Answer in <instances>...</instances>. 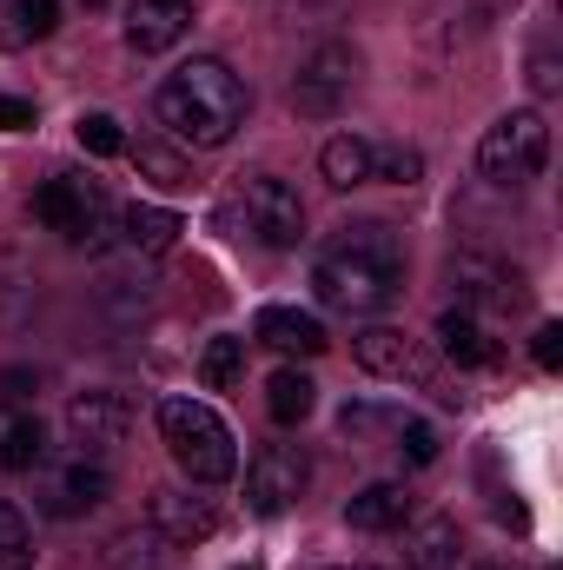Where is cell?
Returning <instances> with one entry per match:
<instances>
[{"instance_id": "obj_15", "label": "cell", "mask_w": 563, "mask_h": 570, "mask_svg": "<svg viewBox=\"0 0 563 570\" xmlns=\"http://www.w3.org/2000/svg\"><path fill=\"white\" fill-rule=\"evenodd\" d=\"M437 352L451 358V365H497V338H491V325L477 318V312H464V305H451V312H437Z\"/></svg>"}, {"instance_id": "obj_4", "label": "cell", "mask_w": 563, "mask_h": 570, "mask_svg": "<svg viewBox=\"0 0 563 570\" xmlns=\"http://www.w3.org/2000/svg\"><path fill=\"white\" fill-rule=\"evenodd\" d=\"M544 159H551V127H544V114H531V107L504 114V120L484 134V146H477V173H484L491 186H504V193L531 186V179L544 173Z\"/></svg>"}, {"instance_id": "obj_28", "label": "cell", "mask_w": 563, "mask_h": 570, "mask_svg": "<svg viewBox=\"0 0 563 570\" xmlns=\"http://www.w3.org/2000/svg\"><path fill=\"white\" fill-rule=\"evenodd\" d=\"M134 159H140V173H146V179H159V186H192V173H186V159H172L166 146L140 140V146H134Z\"/></svg>"}, {"instance_id": "obj_8", "label": "cell", "mask_w": 563, "mask_h": 570, "mask_svg": "<svg viewBox=\"0 0 563 570\" xmlns=\"http://www.w3.org/2000/svg\"><path fill=\"white\" fill-rule=\"evenodd\" d=\"M352 80H358V53H352L345 40H325V47H312V53L298 60L292 100H298V114H312V120H332V114L345 107Z\"/></svg>"}, {"instance_id": "obj_26", "label": "cell", "mask_w": 563, "mask_h": 570, "mask_svg": "<svg viewBox=\"0 0 563 570\" xmlns=\"http://www.w3.org/2000/svg\"><path fill=\"white\" fill-rule=\"evenodd\" d=\"M0 570H33V531L13 504H0Z\"/></svg>"}, {"instance_id": "obj_23", "label": "cell", "mask_w": 563, "mask_h": 570, "mask_svg": "<svg viewBox=\"0 0 563 570\" xmlns=\"http://www.w3.org/2000/svg\"><path fill=\"white\" fill-rule=\"evenodd\" d=\"M239 379H246V338L219 332V338L199 352V385H206V392H233Z\"/></svg>"}, {"instance_id": "obj_6", "label": "cell", "mask_w": 563, "mask_h": 570, "mask_svg": "<svg viewBox=\"0 0 563 570\" xmlns=\"http://www.w3.org/2000/svg\"><path fill=\"white\" fill-rule=\"evenodd\" d=\"M33 219H40V226H53V233H60V239H73V246H100V239H107L113 206H107V193H100L93 179L60 173V179H47V186L33 193Z\"/></svg>"}, {"instance_id": "obj_32", "label": "cell", "mask_w": 563, "mask_h": 570, "mask_svg": "<svg viewBox=\"0 0 563 570\" xmlns=\"http://www.w3.org/2000/svg\"><path fill=\"white\" fill-rule=\"evenodd\" d=\"M0 127H7V134H27V127H33V100L0 94Z\"/></svg>"}, {"instance_id": "obj_13", "label": "cell", "mask_w": 563, "mask_h": 570, "mask_svg": "<svg viewBox=\"0 0 563 570\" xmlns=\"http://www.w3.org/2000/svg\"><path fill=\"white\" fill-rule=\"evenodd\" d=\"M192 27V0H127V47L134 53H166Z\"/></svg>"}, {"instance_id": "obj_17", "label": "cell", "mask_w": 563, "mask_h": 570, "mask_svg": "<svg viewBox=\"0 0 563 570\" xmlns=\"http://www.w3.org/2000/svg\"><path fill=\"white\" fill-rule=\"evenodd\" d=\"M345 524H352V531H372V538H378V531H405V524H412V491H405V484H365V491L345 504Z\"/></svg>"}, {"instance_id": "obj_3", "label": "cell", "mask_w": 563, "mask_h": 570, "mask_svg": "<svg viewBox=\"0 0 563 570\" xmlns=\"http://www.w3.org/2000/svg\"><path fill=\"white\" fill-rule=\"evenodd\" d=\"M159 438L172 451V464L192 478V484H226L239 471V444L226 419L206 405V399H166L159 405Z\"/></svg>"}, {"instance_id": "obj_1", "label": "cell", "mask_w": 563, "mask_h": 570, "mask_svg": "<svg viewBox=\"0 0 563 570\" xmlns=\"http://www.w3.org/2000/svg\"><path fill=\"white\" fill-rule=\"evenodd\" d=\"M312 292H318V305L352 312V318H372V312L398 305V292H405V239H398V226H385V219L338 226L325 239V253L312 259Z\"/></svg>"}, {"instance_id": "obj_21", "label": "cell", "mask_w": 563, "mask_h": 570, "mask_svg": "<svg viewBox=\"0 0 563 570\" xmlns=\"http://www.w3.org/2000/svg\"><path fill=\"white\" fill-rule=\"evenodd\" d=\"M120 233H127L134 253H172L179 213H166V206H127V213H120Z\"/></svg>"}, {"instance_id": "obj_5", "label": "cell", "mask_w": 563, "mask_h": 570, "mask_svg": "<svg viewBox=\"0 0 563 570\" xmlns=\"http://www.w3.org/2000/svg\"><path fill=\"white\" fill-rule=\"evenodd\" d=\"M33 471H40V491H33V498H40V511L60 518V524H67V518H87V511H100V504L113 498V471H107V458L67 451V458H53V464L40 458Z\"/></svg>"}, {"instance_id": "obj_36", "label": "cell", "mask_w": 563, "mask_h": 570, "mask_svg": "<svg viewBox=\"0 0 563 570\" xmlns=\"http://www.w3.org/2000/svg\"><path fill=\"white\" fill-rule=\"evenodd\" d=\"M239 570H253V564H239Z\"/></svg>"}, {"instance_id": "obj_34", "label": "cell", "mask_w": 563, "mask_h": 570, "mask_svg": "<svg viewBox=\"0 0 563 570\" xmlns=\"http://www.w3.org/2000/svg\"><path fill=\"white\" fill-rule=\"evenodd\" d=\"M477 570H497V564H477Z\"/></svg>"}, {"instance_id": "obj_10", "label": "cell", "mask_w": 563, "mask_h": 570, "mask_svg": "<svg viewBox=\"0 0 563 570\" xmlns=\"http://www.w3.org/2000/svg\"><path fill=\"white\" fill-rule=\"evenodd\" d=\"M127 431H134V405H127L120 392H80V399L67 405V438H73V451H87V458L120 451Z\"/></svg>"}, {"instance_id": "obj_20", "label": "cell", "mask_w": 563, "mask_h": 570, "mask_svg": "<svg viewBox=\"0 0 563 570\" xmlns=\"http://www.w3.org/2000/svg\"><path fill=\"white\" fill-rule=\"evenodd\" d=\"M318 173H325V186H338V193L365 186V179H372V140H358V134L325 140V153H318Z\"/></svg>"}, {"instance_id": "obj_22", "label": "cell", "mask_w": 563, "mask_h": 570, "mask_svg": "<svg viewBox=\"0 0 563 570\" xmlns=\"http://www.w3.org/2000/svg\"><path fill=\"white\" fill-rule=\"evenodd\" d=\"M312 405H318V385H312L298 365H285L279 379L266 385V412H273L279 425H305V419H312Z\"/></svg>"}, {"instance_id": "obj_11", "label": "cell", "mask_w": 563, "mask_h": 570, "mask_svg": "<svg viewBox=\"0 0 563 570\" xmlns=\"http://www.w3.org/2000/svg\"><path fill=\"white\" fill-rule=\"evenodd\" d=\"M451 292H457V305L464 312H517L524 305V273L517 266H497V259H484V253H457L451 259Z\"/></svg>"}, {"instance_id": "obj_25", "label": "cell", "mask_w": 563, "mask_h": 570, "mask_svg": "<svg viewBox=\"0 0 563 570\" xmlns=\"http://www.w3.org/2000/svg\"><path fill=\"white\" fill-rule=\"evenodd\" d=\"M372 179L418 186V179H424V153H418V146H372Z\"/></svg>"}, {"instance_id": "obj_31", "label": "cell", "mask_w": 563, "mask_h": 570, "mask_svg": "<svg viewBox=\"0 0 563 570\" xmlns=\"http://www.w3.org/2000/svg\"><path fill=\"white\" fill-rule=\"evenodd\" d=\"M531 358L544 365V372H557L563 365V325L551 318V325H537V338H531Z\"/></svg>"}, {"instance_id": "obj_19", "label": "cell", "mask_w": 563, "mask_h": 570, "mask_svg": "<svg viewBox=\"0 0 563 570\" xmlns=\"http://www.w3.org/2000/svg\"><path fill=\"white\" fill-rule=\"evenodd\" d=\"M60 27V0H0V47H33Z\"/></svg>"}, {"instance_id": "obj_27", "label": "cell", "mask_w": 563, "mask_h": 570, "mask_svg": "<svg viewBox=\"0 0 563 570\" xmlns=\"http://www.w3.org/2000/svg\"><path fill=\"white\" fill-rule=\"evenodd\" d=\"M73 134H80L87 153H100V159L127 153V134H120V120H113V114H80V127H73Z\"/></svg>"}, {"instance_id": "obj_30", "label": "cell", "mask_w": 563, "mask_h": 570, "mask_svg": "<svg viewBox=\"0 0 563 570\" xmlns=\"http://www.w3.org/2000/svg\"><path fill=\"white\" fill-rule=\"evenodd\" d=\"M392 438H398V458H405V464H431V458H437V431L424 425V419H405Z\"/></svg>"}, {"instance_id": "obj_33", "label": "cell", "mask_w": 563, "mask_h": 570, "mask_svg": "<svg viewBox=\"0 0 563 570\" xmlns=\"http://www.w3.org/2000/svg\"><path fill=\"white\" fill-rule=\"evenodd\" d=\"M531 80H537V94H551V87H557V67H551V53H537V67H531Z\"/></svg>"}, {"instance_id": "obj_29", "label": "cell", "mask_w": 563, "mask_h": 570, "mask_svg": "<svg viewBox=\"0 0 563 570\" xmlns=\"http://www.w3.org/2000/svg\"><path fill=\"white\" fill-rule=\"evenodd\" d=\"M398 425H405V412H392V405H345V419H338L345 438H372V431H398Z\"/></svg>"}, {"instance_id": "obj_16", "label": "cell", "mask_w": 563, "mask_h": 570, "mask_svg": "<svg viewBox=\"0 0 563 570\" xmlns=\"http://www.w3.org/2000/svg\"><path fill=\"white\" fill-rule=\"evenodd\" d=\"M352 358H358L365 372H378V379H412V372H418V352H412V338H405L398 325H365V332L352 338Z\"/></svg>"}, {"instance_id": "obj_24", "label": "cell", "mask_w": 563, "mask_h": 570, "mask_svg": "<svg viewBox=\"0 0 563 570\" xmlns=\"http://www.w3.org/2000/svg\"><path fill=\"white\" fill-rule=\"evenodd\" d=\"M457 524L451 518H424L412 531V570H457Z\"/></svg>"}, {"instance_id": "obj_2", "label": "cell", "mask_w": 563, "mask_h": 570, "mask_svg": "<svg viewBox=\"0 0 563 570\" xmlns=\"http://www.w3.org/2000/svg\"><path fill=\"white\" fill-rule=\"evenodd\" d=\"M152 114H159V127H166L172 140L213 153V146H226L239 127H246V80H239L226 60L199 53V60H186V67L166 73Z\"/></svg>"}, {"instance_id": "obj_12", "label": "cell", "mask_w": 563, "mask_h": 570, "mask_svg": "<svg viewBox=\"0 0 563 570\" xmlns=\"http://www.w3.org/2000/svg\"><path fill=\"white\" fill-rule=\"evenodd\" d=\"M146 518H152V531H159L166 544H206V538L219 531L213 498H192V491H152Z\"/></svg>"}, {"instance_id": "obj_9", "label": "cell", "mask_w": 563, "mask_h": 570, "mask_svg": "<svg viewBox=\"0 0 563 570\" xmlns=\"http://www.w3.org/2000/svg\"><path fill=\"white\" fill-rule=\"evenodd\" d=\"M305 484H312V464H305V451H298V444H266V451L246 464V504H253L259 518L292 511Z\"/></svg>"}, {"instance_id": "obj_14", "label": "cell", "mask_w": 563, "mask_h": 570, "mask_svg": "<svg viewBox=\"0 0 563 570\" xmlns=\"http://www.w3.org/2000/svg\"><path fill=\"white\" fill-rule=\"evenodd\" d=\"M253 338L259 345H273L285 358H318L332 338H325V325L312 318V312H298V305H266L259 318H253Z\"/></svg>"}, {"instance_id": "obj_7", "label": "cell", "mask_w": 563, "mask_h": 570, "mask_svg": "<svg viewBox=\"0 0 563 570\" xmlns=\"http://www.w3.org/2000/svg\"><path fill=\"white\" fill-rule=\"evenodd\" d=\"M239 219H246V233L259 239V246H298L305 239V199H298V186H285L273 173H253L246 186H239Z\"/></svg>"}, {"instance_id": "obj_18", "label": "cell", "mask_w": 563, "mask_h": 570, "mask_svg": "<svg viewBox=\"0 0 563 570\" xmlns=\"http://www.w3.org/2000/svg\"><path fill=\"white\" fill-rule=\"evenodd\" d=\"M47 458V431L27 405H0V471H33Z\"/></svg>"}, {"instance_id": "obj_35", "label": "cell", "mask_w": 563, "mask_h": 570, "mask_svg": "<svg viewBox=\"0 0 563 570\" xmlns=\"http://www.w3.org/2000/svg\"><path fill=\"white\" fill-rule=\"evenodd\" d=\"M345 570H365V564H345Z\"/></svg>"}]
</instances>
